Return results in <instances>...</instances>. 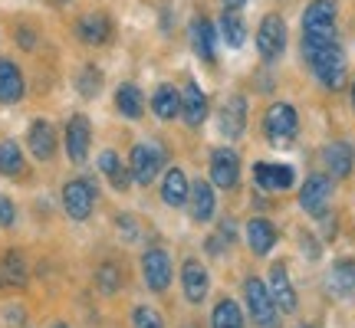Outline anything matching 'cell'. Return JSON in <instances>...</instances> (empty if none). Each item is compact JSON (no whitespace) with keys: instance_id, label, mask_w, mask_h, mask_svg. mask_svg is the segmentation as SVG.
Returning a JSON list of instances; mask_svg holds the SVG:
<instances>
[{"instance_id":"8fae6325","label":"cell","mask_w":355,"mask_h":328,"mask_svg":"<svg viewBox=\"0 0 355 328\" xmlns=\"http://www.w3.org/2000/svg\"><path fill=\"white\" fill-rule=\"evenodd\" d=\"M254 181L260 190H286L293 188V167L290 164H270V161H260L254 167Z\"/></svg>"},{"instance_id":"7402d4cb","label":"cell","mask_w":355,"mask_h":328,"mask_svg":"<svg viewBox=\"0 0 355 328\" xmlns=\"http://www.w3.org/2000/svg\"><path fill=\"white\" fill-rule=\"evenodd\" d=\"M273 243H277V230L270 220H250L247 224V246L257 253V256H266V253L273 250Z\"/></svg>"},{"instance_id":"b9f144b4","label":"cell","mask_w":355,"mask_h":328,"mask_svg":"<svg viewBox=\"0 0 355 328\" xmlns=\"http://www.w3.org/2000/svg\"><path fill=\"white\" fill-rule=\"evenodd\" d=\"M50 3H56V7H60V3H66V0H50Z\"/></svg>"},{"instance_id":"f1b7e54d","label":"cell","mask_w":355,"mask_h":328,"mask_svg":"<svg viewBox=\"0 0 355 328\" xmlns=\"http://www.w3.org/2000/svg\"><path fill=\"white\" fill-rule=\"evenodd\" d=\"M115 105H119V112L125 115V118H139L141 109H145V99H141V89L125 82V86H119L115 92Z\"/></svg>"},{"instance_id":"603a6c76","label":"cell","mask_w":355,"mask_h":328,"mask_svg":"<svg viewBox=\"0 0 355 328\" xmlns=\"http://www.w3.org/2000/svg\"><path fill=\"white\" fill-rule=\"evenodd\" d=\"M24 95V76L20 69L0 56V102H17Z\"/></svg>"},{"instance_id":"ac0fdd59","label":"cell","mask_w":355,"mask_h":328,"mask_svg":"<svg viewBox=\"0 0 355 328\" xmlns=\"http://www.w3.org/2000/svg\"><path fill=\"white\" fill-rule=\"evenodd\" d=\"M76 33H79V39H83V43H89V46H99V43H105V39H109L112 24H109V17H105V13H86V17L76 24Z\"/></svg>"},{"instance_id":"83f0119b","label":"cell","mask_w":355,"mask_h":328,"mask_svg":"<svg viewBox=\"0 0 355 328\" xmlns=\"http://www.w3.org/2000/svg\"><path fill=\"white\" fill-rule=\"evenodd\" d=\"M152 109L158 118H175L178 112H181V95L175 92V86H158L152 95Z\"/></svg>"},{"instance_id":"ab89813d","label":"cell","mask_w":355,"mask_h":328,"mask_svg":"<svg viewBox=\"0 0 355 328\" xmlns=\"http://www.w3.org/2000/svg\"><path fill=\"white\" fill-rule=\"evenodd\" d=\"M224 3H227V10H241L247 0H224Z\"/></svg>"},{"instance_id":"60d3db41","label":"cell","mask_w":355,"mask_h":328,"mask_svg":"<svg viewBox=\"0 0 355 328\" xmlns=\"http://www.w3.org/2000/svg\"><path fill=\"white\" fill-rule=\"evenodd\" d=\"M352 109H355V82H352Z\"/></svg>"},{"instance_id":"9a60e30c","label":"cell","mask_w":355,"mask_h":328,"mask_svg":"<svg viewBox=\"0 0 355 328\" xmlns=\"http://www.w3.org/2000/svg\"><path fill=\"white\" fill-rule=\"evenodd\" d=\"M181 286H184V299L188 302H204V295H207V269H204L198 259H188L184 269H181Z\"/></svg>"},{"instance_id":"d590c367","label":"cell","mask_w":355,"mask_h":328,"mask_svg":"<svg viewBox=\"0 0 355 328\" xmlns=\"http://www.w3.org/2000/svg\"><path fill=\"white\" fill-rule=\"evenodd\" d=\"M13 217H17L13 203L7 201V197H0V224H3V227H13Z\"/></svg>"},{"instance_id":"5b68a950","label":"cell","mask_w":355,"mask_h":328,"mask_svg":"<svg viewBox=\"0 0 355 328\" xmlns=\"http://www.w3.org/2000/svg\"><path fill=\"white\" fill-rule=\"evenodd\" d=\"M257 50H260L263 60H277V56H283V50H286V24H283L279 13L263 17V24H260V30H257Z\"/></svg>"},{"instance_id":"30bf717a","label":"cell","mask_w":355,"mask_h":328,"mask_svg":"<svg viewBox=\"0 0 355 328\" xmlns=\"http://www.w3.org/2000/svg\"><path fill=\"white\" fill-rule=\"evenodd\" d=\"M270 295H273L277 312H296V289H293L290 273L283 263L270 266Z\"/></svg>"},{"instance_id":"74e56055","label":"cell","mask_w":355,"mask_h":328,"mask_svg":"<svg viewBox=\"0 0 355 328\" xmlns=\"http://www.w3.org/2000/svg\"><path fill=\"white\" fill-rule=\"evenodd\" d=\"M7 318H10V325H24V309H10Z\"/></svg>"},{"instance_id":"ba28073f","label":"cell","mask_w":355,"mask_h":328,"mask_svg":"<svg viewBox=\"0 0 355 328\" xmlns=\"http://www.w3.org/2000/svg\"><path fill=\"white\" fill-rule=\"evenodd\" d=\"M211 181L224 190L237 188V181H241V158H237V152L217 148V152L211 154Z\"/></svg>"},{"instance_id":"4fadbf2b","label":"cell","mask_w":355,"mask_h":328,"mask_svg":"<svg viewBox=\"0 0 355 328\" xmlns=\"http://www.w3.org/2000/svg\"><path fill=\"white\" fill-rule=\"evenodd\" d=\"M336 30V0H313L306 7L303 33H329Z\"/></svg>"},{"instance_id":"d4e9b609","label":"cell","mask_w":355,"mask_h":328,"mask_svg":"<svg viewBox=\"0 0 355 328\" xmlns=\"http://www.w3.org/2000/svg\"><path fill=\"white\" fill-rule=\"evenodd\" d=\"M329 289L345 299V295H352L355 292V263L352 259H339V263L329 269Z\"/></svg>"},{"instance_id":"8992f818","label":"cell","mask_w":355,"mask_h":328,"mask_svg":"<svg viewBox=\"0 0 355 328\" xmlns=\"http://www.w3.org/2000/svg\"><path fill=\"white\" fill-rule=\"evenodd\" d=\"M96 203V184L92 181H69L63 188V207L73 220H86Z\"/></svg>"},{"instance_id":"f35d334b","label":"cell","mask_w":355,"mask_h":328,"mask_svg":"<svg viewBox=\"0 0 355 328\" xmlns=\"http://www.w3.org/2000/svg\"><path fill=\"white\" fill-rule=\"evenodd\" d=\"M20 43H24L26 50H30V46L37 43V37H30V30H20Z\"/></svg>"},{"instance_id":"1f68e13d","label":"cell","mask_w":355,"mask_h":328,"mask_svg":"<svg viewBox=\"0 0 355 328\" xmlns=\"http://www.w3.org/2000/svg\"><path fill=\"white\" fill-rule=\"evenodd\" d=\"M0 174L7 177L24 174V154L17 148V141H0Z\"/></svg>"},{"instance_id":"7c38bea8","label":"cell","mask_w":355,"mask_h":328,"mask_svg":"<svg viewBox=\"0 0 355 328\" xmlns=\"http://www.w3.org/2000/svg\"><path fill=\"white\" fill-rule=\"evenodd\" d=\"M89 122L86 115H73L69 125H66V152H69V161L73 164H83L89 154Z\"/></svg>"},{"instance_id":"3957f363","label":"cell","mask_w":355,"mask_h":328,"mask_svg":"<svg viewBox=\"0 0 355 328\" xmlns=\"http://www.w3.org/2000/svg\"><path fill=\"white\" fill-rule=\"evenodd\" d=\"M243 295H247V309H250L257 328H277V305H273V295L260 279H247Z\"/></svg>"},{"instance_id":"f546056e","label":"cell","mask_w":355,"mask_h":328,"mask_svg":"<svg viewBox=\"0 0 355 328\" xmlns=\"http://www.w3.org/2000/svg\"><path fill=\"white\" fill-rule=\"evenodd\" d=\"M211 325L214 328H243V316H241V305L234 299H220L214 305V316H211Z\"/></svg>"},{"instance_id":"5bb4252c","label":"cell","mask_w":355,"mask_h":328,"mask_svg":"<svg viewBox=\"0 0 355 328\" xmlns=\"http://www.w3.org/2000/svg\"><path fill=\"white\" fill-rule=\"evenodd\" d=\"M247 128V99L243 95H230L220 109V131L227 138H241Z\"/></svg>"},{"instance_id":"4316f807","label":"cell","mask_w":355,"mask_h":328,"mask_svg":"<svg viewBox=\"0 0 355 328\" xmlns=\"http://www.w3.org/2000/svg\"><path fill=\"white\" fill-rule=\"evenodd\" d=\"M191 46L194 53L201 56V60H214V26L207 24V20H194L191 24Z\"/></svg>"},{"instance_id":"e575fe53","label":"cell","mask_w":355,"mask_h":328,"mask_svg":"<svg viewBox=\"0 0 355 328\" xmlns=\"http://www.w3.org/2000/svg\"><path fill=\"white\" fill-rule=\"evenodd\" d=\"M132 325H135V328H165V322H162V316H158L155 309L139 305V309L132 312Z\"/></svg>"},{"instance_id":"8d00e7d4","label":"cell","mask_w":355,"mask_h":328,"mask_svg":"<svg viewBox=\"0 0 355 328\" xmlns=\"http://www.w3.org/2000/svg\"><path fill=\"white\" fill-rule=\"evenodd\" d=\"M313 243H316L313 237H303V253L309 259H319V246H313Z\"/></svg>"},{"instance_id":"836d02e7","label":"cell","mask_w":355,"mask_h":328,"mask_svg":"<svg viewBox=\"0 0 355 328\" xmlns=\"http://www.w3.org/2000/svg\"><path fill=\"white\" fill-rule=\"evenodd\" d=\"M76 86H79V92H83L86 99H92V95H99V89H102V73L96 69V66H86V69L79 73Z\"/></svg>"},{"instance_id":"7a4b0ae2","label":"cell","mask_w":355,"mask_h":328,"mask_svg":"<svg viewBox=\"0 0 355 328\" xmlns=\"http://www.w3.org/2000/svg\"><path fill=\"white\" fill-rule=\"evenodd\" d=\"M162 164H165V148L158 145V141H148V145H135L132 148V158H128V171L132 177L139 181V184H152L158 171H162Z\"/></svg>"},{"instance_id":"4dcf8cb0","label":"cell","mask_w":355,"mask_h":328,"mask_svg":"<svg viewBox=\"0 0 355 328\" xmlns=\"http://www.w3.org/2000/svg\"><path fill=\"white\" fill-rule=\"evenodd\" d=\"M220 37L227 46H243V39H247V26H243L241 13L237 10H224L220 17Z\"/></svg>"},{"instance_id":"d6986e66","label":"cell","mask_w":355,"mask_h":328,"mask_svg":"<svg viewBox=\"0 0 355 328\" xmlns=\"http://www.w3.org/2000/svg\"><path fill=\"white\" fill-rule=\"evenodd\" d=\"M30 152H33V158H40V161H50L53 152H56V131H53L50 122H33L30 125Z\"/></svg>"},{"instance_id":"7bdbcfd3","label":"cell","mask_w":355,"mask_h":328,"mask_svg":"<svg viewBox=\"0 0 355 328\" xmlns=\"http://www.w3.org/2000/svg\"><path fill=\"white\" fill-rule=\"evenodd\" d=\"M56 328H69V325H56Z\"/></svg>"},{"instance_id":"6da1fadb","label":"cell","mask_w":355,"mask_h":328,"mask_svg":"<svg viewBox=\"0 0 355 328\" xmlns=\"http://www.w3.org/2000/svg\"><path fill=\"white\" fill-rule=\"evenodd\" d=\"M309 66H313L316 79L326 89L339 92V89L345 86V53H343V46H339V43H332L329 50L316 53V56L309 60Z\"/></svg>"},{"instance_id":"d6a6232c","label":"cell","mask_w":355,"mask_h":328,"mask_svg":"<svg viewBox=\"0 0 355 328\" xmlns=\"http://www.w3.org/2000/svg\"><path fill=\"white\" fill-rule=\"evenodd\" d=\"M96 282H99L102 295H115V292H119V286H122V269H119V266H112V263H105L99 269Z\"/></svg>"},{"instance_id":"2e32d148","label":"cell","mask_w":355,"mask_h":328,"mask_svg":"<svg viewBox=\"0 0 355 328\" xmlns=\"http://www.w3.org/2000/svg\"><path fill=\"white\" fill-rule=\"evenodd\" d=\"M26 279H30V269H26V259L17 250L3 253L0 256V286L7 289H24Z\"/></svg>"},{"instance_id":"277c9868","label":"cell","mask_w":355,"mask_h":328,"mask_svg":"<svg viewBox=\"0 0 355 328\" xmlns=\"http://www.w3.org/2000/svg\"><path fill=\"white\" fill-rule=\"evenodd\" d=\"M263 131L266 138L273 141V145H283V141H293L296 138V131H300V118H296V109L286 105V102H279L273 105L263 118Z\"/></svg>"},{"instance_id":"484cf974","label":"cell","mask_w":355,"mask_h":328,"mask_svg":"<svg viewBox=\"0 0 355 328\" xmlns=\"http://www.w3.org/2000/svg\"><path fill=\"white\" fill-rule=\"evenodd\" d=\"M99 171L109 177V181H112L115 190H128L132 171H128L125 164L119 161V154H115V152H102V154H99Z\"/></svg>"},{"instance_id":"44dd1931","label":"cell","mask_w":355,"mask_h":328,"mask_svg":"<svg viewBox=\"0 0 355 328\" xmlns=\"http://www.w3.org/2000/svg\"><path fill=\"white\" fill-rule=\"evenodd\" d=\"M181 115H184L188 125H201L207 118V99H204V92L194 82H188L184 92H181Z\"/></svg>"},{"instance_id":"9c48e42d","label":"cell","mask_w":355,"mask_h":328,"mask_svg":"<svg viewBox=\"0 0 355 328\" xmlns=\"http://www.w3.org/2000/svg\"><path fill=\"white\" fill-rule=\"evenodd\" d=\"M141 273H145V282L152 292H165L168 282H171V259H168L165 250H148L141 256Z\"/></svg>"},{"instance_id":"52a82bcc","label":"cell","mask_w":355,"mask_h":328,"mask_svg":"<svg viewBox=\"0 0 355 328\" xmlns=\"http://www.w3.org/2000/svg\"><path fill=\"white\" fill-rule=\"evenodd\" d=\"M329 197H332V181L326 174H309L306 177L303 190H300V203H303L306 214L313 217H322L326 207H329Z\"/></svg>"},{"instance_id":"e0dca14e","label":"cell","mask_w":355,"mask_h":328,"mask_svg":"<svg viewBox=\"0 0 355 328\" xmlns=\"http://www.w3.org/2000/svg\"><path fill=\"white\" fill-rule=\"evenodd\" d=\"M188 201H191V217L198 220V224H204V220H211L214 217V188L207 184V181H194L188 188Z\"/></svg>"},{"instance_id":"cb8c5ba5","label":"cell","mask_w":355,"mask_h":328,"mask_svg":"<svg viewBox=\"0 0 355 328\" xmlns=\"http://www.w3.org/2000/svg\"><path fill=\"white\" fill-rule=\"evenodd\" d=\"M322 161H326L332 177H349V171H352V148L345 141H332L329 148L322 152Z\"/></svg>"},{"instance_id":"ffe728a7","label":"cell","mask_w":355,"mask_h":328,"mask_svg":"<svg viewBox=\"0 0 355 328\" xmlns=\"http://www.w3.org/2000/svg\"><path fill=\"white\" fill-rule=\"evenodd\" d=\"M188 177L181 167H168L165 171V181H162V201L168 207H181V203H188Z\"/></svg>"}]
</instances>
